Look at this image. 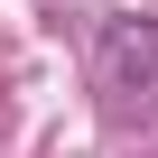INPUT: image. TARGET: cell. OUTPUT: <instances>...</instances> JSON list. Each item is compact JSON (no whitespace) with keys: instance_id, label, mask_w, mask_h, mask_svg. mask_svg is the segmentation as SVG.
Wrapping results in <instances>:
<instances>
[{"instance_id":"1","label":"cell","mask_w":158,"mask_h":158,"mask_svg":"<svg viewBox=\"0 0 158 158\" xmlns=\"http://www.w3.org/2000/svg\"><path fill=\"white\" fill-rule=\"evenodd\" d=\"M93 74H102V93L130 112L158 93V19H102V47H93Z\"/></svg>"}]
</instances>
